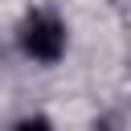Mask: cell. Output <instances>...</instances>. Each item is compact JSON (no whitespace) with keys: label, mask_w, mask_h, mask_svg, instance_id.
I'll return each mask as SVG.
<instances>
[{"label":"cell","mask_w":131,"mask_h":131,"mask_svg":"<svg viewBox=\"0 0 131 131\" xmlns=\"http://www.w3.org/2000/svg\"><path fill=\"white\" fill-rule=\"evenodd\" d=\"M20 49L33 61H57L66 53V25L49 12H33L20 25Z\"/></svg>","instance_id":"6da1fadb"},{"label":"cell","mask_w":131,"mask_h":131,"mask_svg":"<svg viewBox=\"0 0 131 131\" xmlns=\"http://www.w3.org/2000/svg\"><path fill=\"white\" fill-rule=\"evenodd\" d=\"M12 131H53V127H49V119H41V115H37V119H20Z\"/></svg>","instance_id":"7a4b0ae2"}]
</instances>
